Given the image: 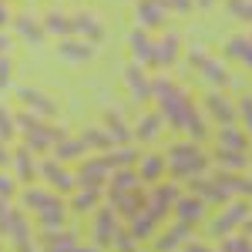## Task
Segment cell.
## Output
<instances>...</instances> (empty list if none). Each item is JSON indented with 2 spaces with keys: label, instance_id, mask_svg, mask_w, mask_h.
Wrapping results in <instances>:
<instances>
[{
  "label": "cell",
  "instance_id": "cell-1",
  "mask_svg": "<svg viewBox=\"0 0 252 252\" xmlns=\"http://www.w3.org/2000/svg\"><path fill=\"white\" fill-rule=\"evenodd\" d=\"M155 91H158V97H161L165 115L172 118L175 128H192L195 138H205V128H202V121H198V118H195V111H192V101L182 94L175 84H168V81H158Z\"/></svg>",
  "mask_w": 252,
  "mask_h": 252
},
{
  "label": "cell",
  "instance_id": "cell-2",
  "mask_svg": "<svg viewBox=\"0 0 252 252\" xmlns=\"http://www.w3.org/2000/svg\"><path fill=\"white\" fill-rule=\"evenodd\" d=\"M168 165H172V172L175 175H185V178H192V175H198V172H205V155L198 152V148H192V145H175L172 152H168Z\"/></svg>",
  "mask_w": 252,
  "mask_h": 252
},
{
  "label": "cell",
  "instance_id": "cell-3",
  "mask_svg": "<svg viewBox=\"0 0 252 252\" xmlns=\"http://www.w3.org/2000/svg\"><path fill=\"white\" fill-rule=\"evenodd\" d=\"M17 125L27 131V141L34 145V148H47V145H58L64 135H58V131H51L47 125H40V121H31V118L24 115V118H17Z\"/></svg>",
  "mask_w": 252,
  "mask_h": 252
},
{
  "label": "cell",
  "instance_id": "cell-4",
  "mask_svg": "<svg viewBox=\"0 0 252 252\" xmlns=\"http://www.w3.org/2000/svg\"><path fill=\"white\" fill-rule=\"evenodd\" d=\"M118 232V215L111 209H104V212H97L94 219V246H108Z\"/></svg>",
  "mask_w": 252,
  "mask_h": 252
},
{
  "label": "cell",
  "instance_id": "cell-5",
  "mask_svg": "<svg viewBox=\"0 0 252 252\" xmlns=\"http://www.w3.org/2000/svg\"><path fill=\"white\" fill-rule=\"evenodd\" d=\"M3 232L10 235V239H17V242H14L17 252H34V249H31V235H27V222H24V215H20V212H10L7 225H3Z\"/></svg>",
  "mask_w": 252,
  "mask_h": 252
},
{
  "label": "cell",
  "instance_id": "cell-6",
  "mask_svg": "<svg viewBox=\"0 0 252 252\" xmlns=\"http://www.w3.org/2000/svg\"><path fill=\"white\" fill-rule=\"evenodd\" d=\"M24 205H27V209H37V215L61 212V202L54 198V195H47V192H34V189H27V192H24Z\"/></svg>",
  "mask_w": 252,
  "mask_h": 252
},
{
  "label": "cell",
  "instance_id": "cell-7",
  "mask_svg": "<svg viewBox=\"0 0 252 252\" xmlns=\"http://www.w3.org/2000/svg\"><path fill=\"white\" fill-rule=\"evenodd\" d=\"M20 101H24L31 111H37V115H54V111H58L51 97L40 94V91H31V88H20Z\"/></svg>",
  "mask_w": 252,
  "mask_h": 252
},
{
  "label": "cell",
  "instance_id": "cell-8",
  "mask_svg": "<svg viewBox=\"0 0 252 252\" xmlns=\"http://www.w3.org/2000/svg\"><path fill=\"white\" fill-rule=\"evenodd\" d=\"M58 54L64 61H91V58H94V47L84 44V40H61Z\"/></svg>",
  "mask_w": 252,
  "mask_h": 252
},
{
  "label": "cell",
  "instance_id": "cell-9",
  "mask_svg": "<svg viewBox=\"0 0 252 252\" xmlns=\"http://www.w3.org/2000/svg\"><path fill=\"white\" fill-rule=\"evenodd\" d=\"M172 202H178V189H175V185H161V189L152 195V209H148V212L155 215V219H161Z\"/></svg>",
  "mask_w": 252,
  "mask_h": 252
},
{
  "label": "cell",
  "instance_id": "cell-10",
  "mask_svg": "<svg viewBox=\"0 0 252 252\" xmlns=\"http://www.w3.org/2000/svg\"><path fill=\"white\" fill-rule=\"evenodd\" d=\"M108 168H111L108 158H97V161H91V165H84V168H81V182H84V189H94L97 182L108 175Z\"/></svg>",
  "mask_w": 252,
  "mask_h": 252
},
{
  "label": "cell",
  "instance_id": "cell-11",
  "mask_svg": "<svg viewBox=\"0 0 252 252\" xmlns=\"http://www.w3.org/2000/svg\"><path fill=\"white\" fill-rule=\"evenodd\" d=\"M47 252H97V246H78L74 242V235H54L51 242H47Z\"/></svg>",
  "mask_w": 252,
  "mask_h": 252
},
{
  "label": "cell",
  "instance_id": "cell-12",
  "mask_svg": "<svg viewBox=\"0 0 252 252\" xmlns=\"http://www.w3.org/2000/svg\"><path fill=\"white\" fill-rule=\"evenodd\" d=\"M182 239H189V225H185V222H182L178 229H168V232H161L155 246H158V252H172V249H178V246H182Z\"/></svg>",
  "mask_w": 252,
  "mask_h": 252
},
{
  "label": "cell",
  "instance_id": "cell-13",
  "mask_svg": "<svg viewBox=\"0 0 252 252\" xmlns=\"http://www.w3.org/2000/svg\"><path fill=\"white\" fill-rule=\"evenodd\" d=\"M175 212H178V219L185 222V225H192V222H198L202 219V202H195V198H178L175 202Z\"/></svg>",
  "mask_w": 252,
  "mask_h": 252
},
{
  "label": "cell",
  "instance_id": "cell-14",
  "mask_svg": "<svg viewBox=\"0 0 252 252\" xmlns=\"http://www.w3.org/2000/svg\"><path fill=\"white\" fill-rule=\"evenodd\" d=\"M178 58V37L175 34H165V37L155 44V61L158 64H172Z\"/></svg>",
  "mask_w": 252,
  "mask_h": 252
},
{
  "label": "cell",
  "instance_id": "cell-15",
  "mask_svg": "<svg viewBox=\"0 0 252 252\" xmlns=\"http://www.w3.org/2000/svg\"><path fill=\"white\" fill-rule=\"evenodd\" d=\"M115 205L125 212V219H135V215H141V192L138 195H128V192H115Z\"/></svg>",
  "mask_w": 252,
  "mask_h": 252
},
{
  "label": "cell",
  "instance_id": "cell-16",
  "mask_svg": "<svg viewBox=\"0 0 252 252\" xmlns=\"http://www.w3.org/2000/svg\"><path fill=\"white\" fill-rule=\"evenodd\" d=\"M138 20L145 24V27H161V20H165V10L152 3V0H145V3H138Z\"/></svg>",
  "mask_w": 252,
  "mask_h": 252
},
{
  "label": "cell",
  "instance_id": "cell-17",
  "mask_svg": "<svg viewBox=\"0 0 252 252\" xmlns=\"http://www.w3.org/2000/svg\"><path fill=\"white\" fill-rule=\"evenodd\" d=\"M242 219H246V205H235V209H229V212H222V219H215L212 232H215V235L229 232V229H232V225H239Z\"/></svg>",
  "mask_w": 252,
  "mask_h": 252
},
{
  "label": "cell",
  "instance_id": "cell-18",
  "mask_svg": "<svg viewBox=\"0 0 252 252\" xmlns=\"http://www.w3.org/2000/svg\"><path fill=\"white\" fill-rule=\"evenodd\" d=\"M74 27H78L84 37H94V40L104 37V27H101V20L91 17V14H78V17H74Z\"/></svg>",
  "mask_w": 252,
  "mask_h": 252
},
{
  "label": "cell",
  "instance_id": "cell-19",
  "mask_svg": "<svg viewBox=\"0 0 252 252\" xmlns=\"http://www.w3.org/2000/svg\"><path fill=\"white\" fill-rule=\"evenodd\" d=\"M192 61L195 64H202V71H205V78L212 81V84H225V71H222V67H219V64H215V61H209V58H202V51H195L192 54Z\"/></svg>",
  "mask_w": 252,
  "mask_h": 252
},
{
  "label": "cell",
  "instance_id": "cell-20",
  "mask_svg": "<svg viewBox=\"0 0 252 252\" xmlns=\"http://www.w3.org/2000/svg\"><path fill=\"white\" fill-rule=\"evenodd\" d=\"M152 232H155V215L152 212H141L131 219V235L135 239H152Z\"/></svg>",
  "mask_w": 252,
  "mask_h": 252
},
{
  "label": "cell",
  "instance_id": "cell-21",
  "mask_svg": "<svg viewBox=\"0 0 252 252\" xmlns=\"http://www.w3.org/2000/svg\"><path fill=\"white\" fill-rule=\"evenodd\" d=\"M131 51H135L138 61H155V44L145 37L141 31H135V34H131Z\"/></svg>",
  "mask_w": 252,
  "mask_h": 252
},
{
  "label": "cell",
  "instance_id": "cell-22",
  "mask_svg": "<svg viewBox=\"0 0 252 252\" xmlns=\"http://www.w3.org/2000/svg\"><path fill=\"white\" fill-rule=\"evenodd\" d=\"M205 101H209V111H212L219 121H232V118H235V108H232V104H229L222 94H209Z\"/></svg>",
  "mask_w": 252,
  "mask_h": 252
},
{
  "label": "cell",
  "instance_id": "cell-23",
  "mask_svg": "<svg viewBox=\"0 0 252 252\" xmlns=\"http://www.w3.org/2000/svg\"><path fill=\"white\" fill-rule=\"evenodd\" d=\"M40 172L47 175V178H51V182H54V185H58V189H64V192H67V189H71V185H74V178H71V175L64 172V168H58V165H54V161H44V165H40Z\"/></svg>",
  "mask_w": 252,
  "mask_h": 252
},
{
  "label": "cell",
  "instance_id": "cell-24",
  "mask_svg": "<svg viewBox=\"0 0 252 252\" xmlns=\"http://www.w3.org/2000/svg\"><path fill=\"white\" fill-rule=\"evenodd\" d=\"M44 27H47L51 34H61V37H67V34L74 31V17H61L58 10H54V14H47V20H44Z\"/></svg>",
  "mask_w": 252,
  "mask_h": 252
},
{
  "label": "cell",
  "instance_id": "cell-25",
  "mask_svg": "<svg viewBox=\"0 0 252 252\" xmlns=\"http://www.w3.org/2000/svg\"><path fill=\"white\" fill-rule=\"evenodd\" d=\"M84 155V141H78V138H64V141H58V158L61 161H74V158Z\"/></svg>",
  "mask_w": 252,
  "mask_h": 252
},
{
  "label": "cell",
  "instance_id": "cell-26",
  "mask_svg": "<svg viewBox=\"0 0 252 252\" xmlns=\"http://www.w3.org/2000/svg\"><path fill=\"white\" fill-rule=\"evenodd\" d=\"M10 161H14V168H17V175L24 178V182L37 175V165H34V158H31V152H17V155L10 158Z\"/></svg>",
  "mask_w": 252,
  "mask_h": 252
},
{
  "label": "cell",
  "instance_id": "cell-27",
  "mask_svg": "<svg viewBox=\"0 0 252 252\" xmlns=\"http://www.w3.org/2000/svg\"><path fill=\"white\" fill-rule=\"evenodd\" d=\"M128 84H131V94H135L138 101L152 94V88H148V78H145V74H141L138 67H131V71H128Z\"/></svg>",
  "mask_w": 252,
  "mask_h": 252
},
{
  "label": "cell",
  "instance_id": "cell-28",
  "mask_svg": "<svg viewBox=\"0 0 252 252\" xmlns=\"http://www.w3.org/2000/svg\"><path fill=\"white\" fill-rule=\"evenodd\" d=\"M161 172H165V161H161L158 155H148L145 161H141V168H138V175H141V178H148V182H155Z\"/></svg>",
  "mask_w": 252,
  "mask_h": 252
},
{
  "label": "cell",
  "instance_id": "cell-29",
  "mask_svg": "<svg viewBox=\"0 0 252 252\" xmlns=\"http://www.w3.org/2000/svg\"><path fill=\"white\" fill-rule=\"evenodd\" d=\"M17 31L27 40H40V37H44V27H40L34 17H27V14H24V17H17Z\"/></svg>",
  "mask_w": 252,
  "mask_h": 252
},
{
  "label": "cell",
  "instance_id": "cell-30",
  "mask_svg": "<svg viewBox=\"0 0 252 252\" xmlns=\"http://www.w3.org/2000/svg\"><path fill=\"white\" fill-rule=\"evenodd\" d=\"M219 135H222V148H229V152H242L246 148V138H242V131H235V128H222Z\"/></svg>",
  "mask_w": 252,
  "mask_h": 252
},
{
  "label": "cell",
  "instance_id": "cell-31",
  "mask_svg": "<svg viewBox=\"0 0 252 252\" xmlns=\"http://www.w3.org/2000/svg\"><path fill=\"white\" fill-rule=\"evenodd\" d=\"M229 54H235V58H242L246 64L252 67V44L246 37H235V40H229V47H225Z\"/></svg>",
  "mask_w": 252,
  "mask_h": 252
},
{
  "label": "cell",
  "instance_id": "cell-32",
  "mask_svg": "<svg viewBox=\"0 0 252 252\" xmlns=\"http://www.w3.org/2000/svg\"><path fill=\"white\" fill-rule=\"evenodd\" d=\"M14 131H17V118H14L7 108H3V104H0V138H3V141H10V138H14Z\"/></svg>",
  "mask_w": 252,
  "mask_h": 252
},
{
  "label": "cell",
  "instance_id": "cell-33",
  "mask_svg": "<svg viewBox=\"0 0 252 252\" xmlns=\"http://www.w3.org/2000/svg\"><path fill=\"white\" fill-rule=\"evenodd\" d=\"M158 125H161V121H158L155 115L141 118V121H138V138H141V141H152V138L158 135Z\"/></svg>",
  "mask_w": 252,
  "mask_h": 252
},
{
  "label": "cell",
  "instance_id": "cell-34",
  "mask_svg": "<svg viewBox=\"0 0 252 252\" xmlns=\"http://www.w3.org/2000/svg\"><path fill=\"white\" fill-rule=\"evenodd\" d=\"M138 178H141V175H135V172H121V175L111 178V185H115V192H131L138 185Z\"/></svg>",
  "mask_w": 252,
  "mask_h": 252
},
{
  "label": "cell",
  "instance_id": "cell-35",
  "mask_svg": "<svg viewBox=\"0 0 252 252\" xmlns=\"http://www.w3.org/2000/svg\"><path fill=\"white\" fill-rule=\"evenodd\" d=\"M94 202H97V192H94V189H84V192L74 198V212H88V209H94Z\"/></svg>",
  "mask_w": 252,
  "mask_h": 252
},
{
  "label": "cell",
  "instance_id": "cell-36",
  "mask_svg": "<svg viewBox=\"0 0 252 252\" xmlns=\"http://www.w3.org/2000/svg\"><path fill=\"white\" fill-rule=\"evenodd\" d=\"M111 242H115V249H118V252H135V242H138V239H135L131 232H121V229H118Z\"/></svg>",
  "mask_w": 252,
  "mask_h": 252
},
{
  "label": "cell",
  "instance_id": "cell-37",
  "mask_svg": "<svg viewBox=\"0 0 252 252\" xmlns=\"http://www.w3.org/2000/svg\"><path fill=\"white\" fill-rule=\"evenodd\" d=\"M219 161H222L225 168H242V165H246V158L239 155V152H219Z\"/></svg>",
  "mask_w": 252,
  "mask_h": 252
},
{
  "label": "cell",
  "instance_id": "cell-38",
  "mask_svg": "<svg viewBox=\"0 0 252 252\" xmlns=\"http://www.w3.org/2000/svg\"><path fill=\"white\" fill-rule=\"evenodd\" d=\"M10 71H14V64H10V58L3 54V58H0V91L10 88Z\"/></svg>",
  "mask_w": 252,
  "mask_h": 252
},
{
  "label": "cell",
  "instance_id": "cell-39",
  "mask_svg": "<svg viewBox=\"0 0 252 252\" xmlns=\"http://www.w3.org/2000/svg\"><path fill=\"white\" fill-rule=\"evenodd\" d=\"M225 252H252V246H249V239H225V246H222Z\"/></svg>",
  "mask_w": 252,
  "mask_h": 252
},
{
  "label": "cell",
  "instance_id": "cell-40",
  "mask_svg": "<svg viewBox=\"0 0 252 252\" xmlns=\"http://www.w3.org/2000/svg\"><path fill=\"white\" fill-rule=\"evenodd\" d=\"M232 14L235 17H249L252 20V0H232Z\"/></svg>",
  "mask_w": 252,
  "mask_h": 252
},
{
  "label": "cell",
  "instance_id": "cell-41",
  "mask_svg": "<svg viewBox=\"0 0 252 252\" xmlns=\"http://www.w3.org/2000/svg\"><path fill=\"white\" fill-rule=\"evenodd\" d=\"M84 135H88V138H84V145H91V141H94V145H108V141H111V138L104 135V131H97V128H94V131H91V128H88V131H84Z\"/></svg>",
  "mask_w": 252,
  "mask_h": 252
},
{
  "label": "cell",
  "instance_id": "cell-42",
  "mask_svg": "<svg viewBox=\"0 0 252 252\" xmlns=\"http://www.w3.org/2000/svg\"><path fill=\"white\" fill-rule=\"evenodd\" d=\"M14 195V178H7V175H0V202H7Z\"/></svg>",
  "mask_w": 252,
  "mask_h": 252
},
{
  "label": "cell",
  "instance_id": "cell-43",
  "mask_svg": "<svg viewBox=\"0 0 252 252\" xmlns=\"http://www.w3.org/2000/svg\"><path fill=\"white\" fill-rule=\"evenodd\" d=\"M239 111H242V121H246V128L252 131V97H242V108H239Z\"/></svg>",
  "mask_w": 252,
  "mask_h": 252
},
{
  "label": "cell",
  "instance_id": "cell-44",
  "mask_svg": "<svg viewBox=\"0 0 252 252\" xmlns=\"http://www.w3.org/2000/svg\"><path fill=\"white\" fill-rule=\"evenodd\" d=\"M165 3H172L175 10H182V14H185V10H189V7H192V3H189V0H165Z\"/></svg>",
  "mask_w": 252,
  "mask_h": 252
},
{
  "label": "cell",
  "instance_id": "cell-45",
  "mask_svg": "<svg viewBox=\"0 0 252 252\" xmlns=\"http://www.w3.org/2000/svg\"><path fill=\"white\" fill-rule=\"evenodd\" d=\"M0 165H10V155H7V148H3V138H0Z\"/></svg>",
  "mask_w": 252,
  "mask_h": 252
},
{
  "label": "cell",
  "instance_id": "cell-46",
  "mask_svg": "<svg viewBox=\"0 0 252 252\" xmlns=\"http://www.w3.org/2000/svg\"><path fill=\"white\" fill-rule=\"evenodd\" d=\"M7 51H10V40H7V37H3V34H0V58H3Z\"/></svg>",
  "mask_w": 252,
  "mask_h": 252
},
{
  "label": "cell",
  "instance_id": "cell-47",
  "mask_svg": "<svg viewBox=\"0 0 252 252\" xmlns=\"http://www.w3.org/2000/svg\"><path fill=\"white\" fill-rule=\"evenodd\" d=\"M3 24H7V7L0 3V27H3Z\"/></svg>",
  "mask_w": 252,
  "mask_h": 252
},
{
  "label": "cell",
  "instance_id": "cell-48",
  "mask_svg": "<svg viewBox=\"0 0 252 252\" xmlns=\"http://www.w3.org/2000/svg\"><path fill=\"white\" fill-rule=\"evenodd\" d=\"M198 3H202V7H212V0H198Z\"/></svg>",
  "mask_w": 252,
  "mask_h": 252
},
{
  "label": "cell",
  "instance_id": "cell-49",
  "mask_svg": "<svg viewBox=\"0 0 252 252\" xmlns=\"http://www.w3.org/2000/svg\"><path fill=\"white\" fill-rule=\"evenodd\" d=\"M246 229H249V232H252V222H249V225H246Z\"/></svg>",
  "mask_w": 252,
  "mask_h": 252
}]
</instances>
